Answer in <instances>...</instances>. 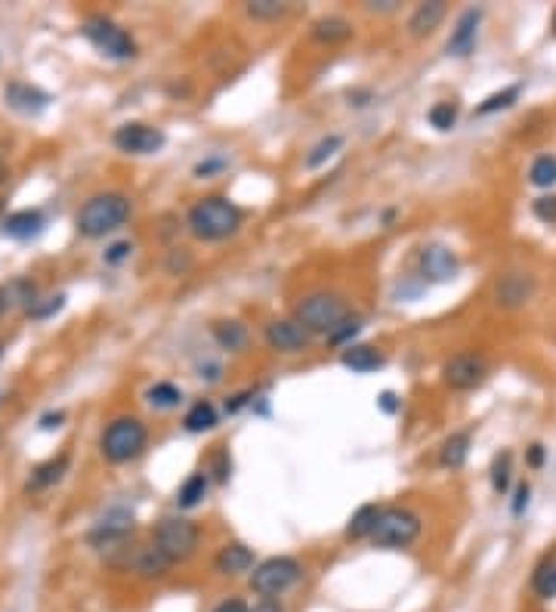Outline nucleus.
Instances as JSON below:
<instances>
[{"instance_id": "nucleus-26", "label": "nucleus", "mask_w": 556, "mask_h": 612, "mask_svg": "<svg viewBox=\"0 0 556 612\" xmlns=\"http://www.w3.org/2000/svg\"><path fill=\"white\" fill-rule=\"evenodd\" d=\"M204 495H207V473H192V476L179 485L177 504L189 511V507H198L201 501H204Z\"/></svg>"}, {"instance_id": "nucleus-8", "label": "nucleus", "mask_w": 556, "mask_h": 612, "mask_svg": "<svg viewBox=\"0 0 556 612\" xmlns=\"http://www.w3.org/2000/svg\"><path fill=\"white\" fill-rule=\"evenodd\" d=\"M83 38H87L100 53L111 56V59H130V56H136L134 38H130L121 25L109 22V19H102V16H93L83 22Z\"/></svg>"}, {"instance_id": "nucleus-12", "label": "nucleus", "mask_w": 556, "mask_h": 612, "mask_svg": "<svg viewBox=\"0 0 556 612\" xmlns=\"http://www.w3.org/2000/svg\"><path fill=\"white\" fill-rule=\"evenodd\" d=\"M266 344L273 346L275 353H300L306 350V344H309V331L303 328L300 322H288V319H282V322H269L266 325Z\"/></svg>"}, {"instance_id": "nucleus-38", "label": "nucleus", "mask_w": 556, "mask_h": 612, "mask_svg": "<svg viewBox=\"0 0 556 612\" xmlns=\"http://www.w3.org/2000/svg\"><path fill=\"white\" fill-rule=\"evenodd\" d=\"M130 250H134V245L130 241H121V245H111L106 250V263H121L124 257H130Z\"/></svg>"}, {"instance_id": "nucleus-2", "label": "nucleus", "mask_w": 556, "mask_h": 612, "mask_svg": "<svg viewBox=\"0 0 556 612\" xmlns=\"http://www.w3.org/2000/svg\"><path fill=\"white\" fill-rule=\"evenodd\" d=\"M241 226V211L226 198H201L189 211V229L201 241H222Z\"/></svg>"}, {"instance_id": "nucleus-47", "label": "nucleus", "mask_w": 556, "mask_h": 612, "mask_svg": "<svg viewBox=\"0 0 556 612\" xmlns=\"http://www.w3.org/2000/svg\"><path fill=\"white\" fill-rule=\"evenodd\" d=\"M0 226H4V201H0Z\"/></svg>"}, {"instance_id": "nucleus-6", "label": "nucleus", "mask_w": 556, "mask_h": 612, "mask_svg": "<svg viewBox=\"0 0 556 612\" xmlns=\"http://www.w3.org/2000/svg\"><path fill=\"white\" fill-rule=\"evenodd\" d=\"M421 517L408 507H384L378 517V526L371 532V541L378 547H408L421 538Z\"/></svg>"}, {"instance_id": "nucleus-4", "label": "nucleus", "mask_w": 556, "mask_h": 612, "mask_svg": "<svg viewBox=\"0 0 556 612\" xmlns=\"http://www.w3.org/2000/svg\"><path fill=\"white\" fill-rule=\"evenodd\" d=\"M350 319V306L340 294L331 291H316V294L303 297L297 303V322L306 331H318V334H331L337 325H343Z\"/></svg>"}, {"instance_id": "nucleus-32", "label": "nucleus", "mask_w": 556, "mask_h": 612, "mask_svg": "<svg viewBox=\"0 0 556 612\" xmlns=\"http://www.w3.org/2000/svg\"><path fill=\"white\" fill-rule=\"evenodd\" d=\"M288 4H278V0H250L248 4V16L250 19H263V22H273V19L284 16Z\"/></svg>"}, {"instance_id": "nucleus-28", "label": "nucleus", "mask_w": 556, "mask_h": 612, "mask_svg": "<svg viewBox=\"0 0 556 612\" xmlns=\"http://www.w3.org/2000/svg\"><path fill=\"white\" fill-rule=\"evenodd\" d=\"M167 566H170V563L164 560L155 545L145 547V551H139V556H136V573L145 575V579H161V575L167 573Z\"/></svg>"}, {"instance_id": "nucleus-1", "label": "nucleus", "mask_w": 556, "mask_h": 612, "mask_svg": "<svg viewBox=\"0 0 556 612\" xmlns=\"http://www.w3.org/2000/svg\"><path fill=\"white\" fill-rule=\"evenodd\" d=\"M130 198L121 192L93 195L78 211V232L87 239H106L130 220Z\"/></svg>"}, {"instance_id": "nucleus-18", "label": "nucleus", "mask_w": 556, "mask_h": 612, "mask_svg": "<svg viewBox=\"0 0 556 612\" xmlns=\"http://www.w3.org/2000/svg\"><path fill=\"white\" fill-rule=\"evenodd\" d=\"M346 368H352L356 374H371L378 372L380 365H384V356H380L374 346H365V344H350L343 350V356H340Z\"/></svg>"}, {"instance_id": "nucleus-15", "label": "nucleus", "mask_w": 556, "mask_h": 612, "mask_svg": "<svg viewBox=\"0 0 556 612\" xmlns=\"http://www.w3.org/2000/svg\"><path fill=\"white\" fill-rule=\"evenodd\" d=\"M532 288H534V282L528 275L507 273V275H500V282L495 288V297H498L500 306H519V303H526L528 297H532Z\"/></svg>"}, {"instance_id": "nucleus-24", "label": "nucleus", "mask_w": 556, "mask_h": 612, "mask_svg": "<svg viewBox=\"0 0 556 612\" xmlns=\"http://www.w3.org/2000/svg\"><path fill=\"white\" fill-rule=\"evenodd\" d=\"M183 424L189 433H204V430H211L213 424H217V408H213L207 399H198L189 412H186Z\"/></svg>"}, {"instance_id": "nucleus-17", "label": "nucleus", "mask_w": 556, "mask_h": 612, "mask_svg": "<svg viewBox=\"0 0 556 612\" xmlns=\"http://www.w3.org/2000/svg\"><path fill=\"white\" fill-rule=\"evenodd\" d=\"M442 19H445V0H430V4H421L412 13L408 31H412L414 38H427V34H433L436 28L442 25Z\"/></svg>"}, {"instance_id": "nucleus-43", "label": "nucleus", "mask_w": 556, "mask_h": 612, "mask_svg": "<svg viewBox=\"0 0 556 612\" xmlns=\"http://www.w3.org/2000/svg\"><path fill=\"white\" fill-rule=\"evenodd\" d=\"M528 464H532V468H541V464H544V445L534 442L532 449H528Z\"/></svg>"}, {"instance_id": "nucleus-42", "label": "nucleus", "mask_w": 556, "mask_h": 612, "mask_svg": "<svg viewBox=\"0 0 556 612\" xmlns=\"http://www.w3.org/2000/svg\"><path fill=\"white\" fill-rule=\"evenodd\" d=\"M395 0H368V10H374V13H393L395 10Z\"/></svg>"}, {"instance_id": "nucleus-29", "label": "nucleus", "mask_w": 556, "mask_h": 612, "mask_svg": "<svg viewBox=\"0 0 556 612\" xmlns=\"http://www.w3.org/2000/svg\"><path fill=\"white\" fill-rule=\"evenodd\" d=\"M340 145H343V136L340 134H331V136H325V139H318L316 145L309 149V155H306V167L309 170H316V167H322L328 158H334L340 152Z\"/></svg>"}, {"instance_id": "nucleus-16", "label": "nucleus", "mask_w": 556, "mask_h": 612, "mask_svg": "<svg viewBox=\"0 0 556 612\" xmlns=\"http://www.w3.org/2000/svg\"><path fill=\"white\" fill-rule=\"evenodd\" d=\"M44 223L47 220L40 211H16L4 220V232L16 241H28V239H34V235L44 232Z\"/></svg>"}, {"instance_id": "nucleus-41", "label": "nucleus", "mask_w": 556, "mask_h": 612, "mask_svg": "<svg viewBox=\"0 0 556 612\" xmlns=\"http://www.w3.org/2000/svg\"><path fill=\"white\" fill-rule=\"evenodd\" d=\"M526 504H528V485L523 483V485H519V489H517V501H513V513H517V517H519Z\"/></svg>"}, {"instance_id": "nucleus-36", "label": "nucleus", "mask_w": 556, "mask_h": 612, "mask_svg": "<svg viewBox=\"0 0 556 612\" xmlns=\"http://www.w3.org/2000/svg\"><path fill=\"white\" fill-rule=\"evenodd\" d=\"M534 217L544 220V223H556V195H544L532 205Z\"/></svg>"}, {"instance_id": "nucleus-40", "label": "nucleus", "mask_w": 556, "mask_h": 612, "mask_svg": "<svg viewBox=\"0 0 556 612\" xmlns=\"http://www.w3.org/2000/svg\"><path fill=\"white\" fill-rule=\"evenodd\" d=\"M250 612H284V609H282V603L273 600V597H263V600L256 603V607L250 609Z\"/></svg>"}, {"instance_id": "nucleus-5", "label": "nucleus", "mask_w": 556, "mask_h": 612, "mask_svg": "<svg viewBox=\"0 0 556 612\" xmlns=\"http://www.w3.org/2000/svg\"><path fill=\"white\" fill-rule=\"evenodd\" d=\"M201 532L192 520L186 517H164L155 529V547L161 551L167 563H186L189 556L198 551Z\"/></svg>"}, {"instance_id": "nucleus-33", "label": "nucleus", "mask_w": 556, "mask_h": 612, "mask_svg": "<svg viewBox=\"0 0 556 612\" xmlns=\"http://www.w3.org/2000/svg\"><path fill=\"white\" fill-rule=\"evenodd\" d=\"M517 100H519V87H507V90H500V93H491L489 100H485L476 111H479V115H491V111L510 109Z\"/></svg>"}, {"instance_id": "nucleus-44", "label": "nucleus", "mask_w": 556, "mask_h": 612, "mask_svg": "<svg viewBox=\"0 0 556 612\" xmlns=\"http://www.w3.org/2000/svg\"><path fill=\"white\" fill-rule=\"evenodd\" d=\"M213 612H250V609H248V607H245V603H241V600H222L220 607L213 609Z\"/></svg>"}, {"instance_id": "nucleus-27", "label": "nucleus", "mask_w": 556, "mask_h": 612, "mask_svg": "<svg viewBox=\"0 0 556 612\" xmlns=\"http://www.w3.org/2000/svg\"><path fill=\"white\" fill-rule=\"evenodd\" d=\"M532 588H534V594L544 597V600L556 597V556H547V560L541 563L538 569H534Z\"/></svg>"}, {"instance_id": "nucleus-7", "label": "nucleus", "mask_w": 556, "mask_h": 612, "mask_svg": "<svg viewBox=\"0 0 556 612\" xmlns=\"http://www.w3.org/2000/svg\"><path fill=\"white\" fill-rule=\"evenodd\" d=\"M303 569L294 556H273V560H263L260 566L254 569L250 575V588L263 597H282L284 590H291L297 581H300Z\"/></svg>"}, {"instance_id": "nucleus-48", "label": "nucleus", "mask_w": 556, "mask_h": 612, "mask_svg": "<svg viewBox=\"0 0 556 612\" xmlns=\"http://www.w3.org/2000/svg\"><path fill=\"white\" fill-rule=\"evenodd\" d=\"M553 34H556V13H553Z\"/></svg>"}, {"instance_id": "nucleus-9", "label": "nucleus", "mask_w": 556, "mask_h": 612, "mask_svg": "<svg viewBox=\"0 0 556 612\" xmlns=\"http://www.w3.org/2000/svg\"><path fill=\"white\" fill-rule=\"evenodd\" d=\"M485 374H489V362H485V356H479V353H457L442 368L445 384L451 389H461V393L476 389L485 380Z\"/></svg>"}, {"instance_id": "nucleus-35", "label": "nucleus", "mask_w": 556, "mask_h": 612, "mask_svg": "<svg viewBox=\"0 0 556 612\" xmlns=\"http://www.w3.org/2000/svg\"><path fill=\"white\" fill-rule=\"evenodd\" d=\"M491 485H495L498 495H504V492L510 489V451L498 455L495 470H491Z\"/></svg>"}, {"instance_id": "nucleus-20", "label": "nucleus", "mask_w": 556, "mask_h": 612, "mask_svg": "<svg viewBox=\"0 0 556 612\" xmlns=\"http://www.w3.org/2000/svg\"><path fill=\"white\" fill-rule=\"evenodd\" d=\"M312 38L318 40V44H343V40L352 38V25L346 22V19L340 16H328V19H318L316 25H312Z\"/></svg>"}, {"instance_id": "nucleus-19", "label": "nucleus", "mask_w": 556, "mask_h": 612, "mask_svg": "<svg viewBox=\"0 0 556 612\" xmlns=\"http://www.w3.org/2000/svg\"><path fill=\"white\" fill-rule=\"evenodd\" d=\"M213 566H217V573H222V575H241L254 566V554H250L245 545H226L217 554Z\"/></svg>"}, {"instance_id": "nucleus-31", "label": "nucleus", "mask_w": 556, "mask_h": 612, "mask_svg": "<svg viewBox=\"0 0 556 612\" xmlns=\"http://www.w3.org/2000/svg\"><path fill=\"white\" fill-rule=\"evenodd\" d=\"M427 121L433 124L436 130H451L457 124V102H436V106L427 111Z\"/></svg>"}, {"instance_id": "nucleus-39", "label": "nucleus", "mask_w": 556, "mask_h": 612, "mask_svg": "<svg viewBox=\"0 0 556 612\" xmlns=\"http://www.w3.org/2000/svg\"><path fill=\"white\" fill-rule=\"evenodd\" d=\"M222 167H226V162H222V158H213V162H204L195 167V177H211L213 170H222Z\"/></svg>"}, {"instance_id": "nucleus-13", "label": "nucleus", "mask_w": 556, "mask_h": 612, "mask_svg": "<svg viewBox=\"0 0 556 612\" xmlns=\"http://www.w3.org/2000/svg\"><path fill=\"white\" fill-rule=\"evenodd\" d=\"M4 96H6V102H10V109L22 111V115H38V111H44L47 102H50V93H44V90L31 87V83H22V81H13Z\"/></svg>"}, {"instance_id": "nucleus-37", "label": "nucleus", "mask_w": 556, "mask_h": 612, "mask_svg": "<svg viewBox=\"0 0 556 612\" xmlns=\"http://www.w3.org/2000/svg\"><path fill=\"white\" fill-rule=\"evenodd\" d=\"M356 334H359V322H356V319H346V322L337 325V328H334L328 337H331V344H343V340L356 337Z\"/></svg>"}, {"instance_id": "nucleus-21", "label": "nucleus", "mask_w": 556, "mask_h": 612, "mask_svg": "<svg viewBox=\"0 0 556 612\" xmlns=\"http://www.w3.org/2000/svg\"><path fill=\"white\" fill-rule=\"evenodd\" d=\"M380 511L384 507H378V504H361L356 513H352V520H350V526H346V535L350 538H371V532H374V526H378V517H380Z\"/></svg>"}, {"instance_id": "nucleus-49", "label": "nucleus", "mask_w": 556, "mask_h": 612, "mask_svg": "<svg viewBox=\"0 0 556 612\" xmlns=\"http://www.w3.org/2000/svg\"><path fill=\"white\" fill-rule=\"evenodd\" d=\"M0 356H4V346H0Z\"/></svg>"}, {"instance_id": "nucleus-34", "label": "nucleus", "mask_w": 556, "mask_h": 612, "mask_svg": "<svg viewBox=\"0 0 556 612\" xmlns=\"http://www.w3.org/2000/svg\"><path fill=\"white\" fill-rule=\"evenodd\" d=\"M179 399H183V393H179L173 384H155L149 389V402L155 408H173V406H179Z\"/></svg>"}, {"instance_id": "nucleus-46", "label": "nucleus", "mask_w": 556, "mask_h": 612, "mask_svg": "<svg viewBox=\"0 0 556 612\" xmlns=\"http://www.w3.org/2000/svg\"><path fill=\"white\" fill-rule=\"evenodd\" d=\"M6 312V303H4V297H0V316H4Z\"/></svg>"}, {"instance_id": "nucleus-10", "label": "nucleus", "mask_w": 556, "mask_h": 612, "mask_svg": "<svg viewBox=\"0 0 556 612\" xmlns=\"http://www.w3.org/2000/svg\"><path fill=\"white\" fill-rule=\"evenodd\" d=\"M115 145L121 152H127V155H155V152L164 149L167 136L161 134L158 127H152V124H121V127L115 130Z\"/></svg>"}, {"instance_id": "nucleus-25", "label": "nucleus", "mask_w": 556, "mask_h": 612, "mask_svg": "<svg viewBox=\"0 0 556 612\" xmlns=\"http://www.w3.org/2000/svg\"><path fill=\"white\" fill-rule=\"evenodd\" d=\"M213 337H217V344L222 350H232V353L245 350V344H248V331L241 322H217L213 325Z\"/></svg>"}, {"instance_id": "nucleus-3", "label": "nucleus", "mask_w": 556, "mask_h": 612, "mask_svg": "<svg viewBox=\"0 0 556 612\" xmlns=\"http://www.w3.org/2000/svg\"><path fill=\"white\" fill-rule=\"evenodd\" d=\"M145 442H149V430H145V424L139 417H115L102 430L100 449L109 464H127L143 455Z\"/></svg>"}, {"instance_id": "nucleus-30", "label": "nucleus", "mask_w": 556, "mask_h": 612, "mask_svg": "<svg viewBox=\"0 0 556 612\" xmlns=\"http://www.w3.org/2000/svg\"><path fill=\"white\" fill-rule=\"evenodd\" d=\"M528 179H532V186H538V189H551L556 183V158L553 155L534 158L532 170H528Z\"/></svg>"}, {"instance_id": "nucleus-45", "label": "nucleus", "mask_w": 556, "mask_h": 612, "mask_svg": "<svg viewBox=\"0 0 556 612\" xmlns=\"http://www.w3.org/2000/svg\"><path fill=\"white\" fill-rule=\"evenodd\" d=\"M380 408H384V412H389V415H393L395 408H399V402H395V396H393V393H380Z\"/></svg>"}, {"instance_id": "nucleus-14", "label": "nucleus", "mask_w": 556, "mask_h": 612, "mask_svg": "<svg viewBox=\"0 0 556 612\" xmlns=\"http://www.w3.org/2000/svg\"><path fill=\"white\" fill-rule=\"evenodd\" d=\"M479 22H482V13L479 10H467L461 19H457L455 31L448 38V53L451 56H470L473 47H476V31Z\"/></svg>"}, {"instance_id": "nucleus-11", "label": "nucleus", "mask_w": 556, "mask_h": 612, "mask_svg": "<svg viewBox=\"0 0 556 612\" xmlns=\"http://www.w3.org/2000/svg\"><path fill=\"white\" fill-rule=\"evenodd\" d=\"M421 275L427 282H451L457 275V257L445 245H427L421 250Z\"/></svg>"}, {"instance_id": "nucleus-23", "label": "nucleus", "mask_w": 556, "mask_h": 612, "mask_svg": "<svg viewBox=\"0 0 556 612\" xmlns=\"http://www.w3.org/2000/svg\"><path fill=\"white\" fill-rule=\"evenodd\" d=\"M65 470H68V455L53 458V461H47V464H40V468H34L31 479H28V489H47V485L59 483L62 473H65Z\"/></svg>"}, {"instance_id": "nucleus-22", "label": "nucleus", "mask_w": 556, "mask_h": 612, "mask_svg": "<svg viewBox=\"0 0 556 612\" xmlns=\"http://www.w3.org/2000/svg\"><path fill=\"white\" fill-rule=\"evenodd\" d=\"M467 455H470V433H464V430H461V433H451L448 440H445L439 461L445 464V468L457 470V468H464Z\"/></svg>"}]
</instances>
